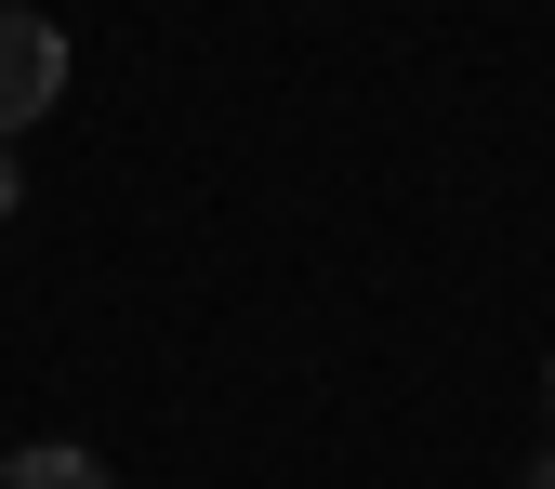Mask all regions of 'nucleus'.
Instances as JSON below:
<instances>
[{"label": "nucleus", "mask_w": 555, "mask_h": 489, "mask_svg": "<svg viewBox=\"0 0 555 489\" xmlns=\"http://www.w3.org/2000/svg\"><path fill=\"white\" fill-rule=\"evenodd\" d=\"M53 106H66V27L40 14V0H0V146L40 132Z\"/></svg>", "instance_id": "nucleus-1"}, {"label": "nucleus", "mask_w": 555, "mask_h": 489, "mask_svg": "<svg viewBox=\"0 0 555 489\" xmlns=\"http://www.w3.org/2000/svg\"><path fill=\"white\" fill-rule=\"evenodd\" d=\"M0 489H119L93 450H66V437H40V450H14V463H0Z\"/></svg>", "instance_id": "nucleus-2"}, {"label": "nucleus", "mask_w": 555, "mask_h": 489, "mask_svg": "<svg viewBox=\"0 0 555 489\" xmlns=\"http://www.w3.org/2000/svg\"><path fill=\"white\" fill-rule=\"evenodd\" d=\"M14 198H27V172H14V146H0V226H14Z\"/></svg>", "instance_id": "nucleus-3"}, {"label": "nucleus", "mask_w": 555, "mask_h": 489, "mask_svg": "<svg viewBox=\"0 0 555 489\" xmlns=\"http://www.w3.org/2000/svg\"><path fill=\"white\" fill-rule=\"evenodd\" d=\"M529 489H555V450H542V463H529Z\"/></svg>", "instance_id": "nucleus-4"}, {"label": "nucleus", "mask_w": 555, "mask_h": 489, "mask_svg": "<svg viewBox=\"0 0 555 489\" xmlns=\"http://www.w3.org/2000/svg\"><path fill=\"white\" fill-rule=\"evenodd\" d=\"M542 397H555V358H542Z\"/></svg>", "instance_id": "nucleus-5"}]
</instances>
